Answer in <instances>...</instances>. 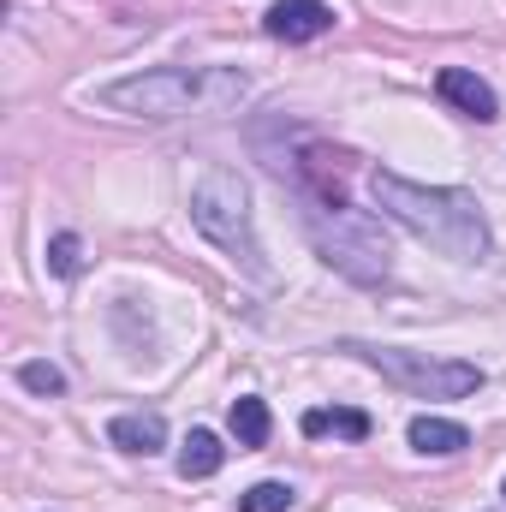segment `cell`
I'll return each instance as SVG.
<instances>
[{
	"mask_svg": "<svg viewBox=\"0 0 506 512\" xmlns=\"http://www.w3.org/2000/svg\"><path fill=\"white\" fill-rule=\"evenodd\" d=\"M298 429H304L310 441H316V435H346V441H364V435H370V417L340 405V411H304V423H298Z\"/></svg>",
	"mask_w": 506,
	"mask_h": 512,
	"instance_id": "obj_11",
	"label": "cell"
},
{
	"mask_svg": "<svg viewBox=\"0 0 506 512\" xmlns=\"http://www.w3.org/2000/svg\"><path fill=\"white\" fill-rule=\"evenodd\" d=\"M108 441L120 447V453H161V441H167V423L155 417V411H131V417H114L108 423Z\"/></svg>",
	"mask_w": 506,
	"mask_h": 512,
	"instance_id": "obj_9",
	"label": "cell"
},
{
	"mask_svg": "<svg viewBox=\"0 0 506 512\" xmlns=\"http://www.w3.org/2000/svg\"><path fill=\"white\" fill-rule=\"evenodd\" d=\"M251 90L245 72L233 66H155L120 84L96 90V108L126 114V120H185V114H227Z\"/></svg>",
	"mask_w": 506,
	"mask_h": 512,
	"instance_id": "obj_2",
	"label": "cell"
},
{
	"mask_svg": "<svg viewBox=\"0 0 506 512\" xmlns=\"http://www.w3.org/2000/svg\"><path fill=\"white\" fill-rule=\"evenodd\" d=\"M48 268H54V274H78V268H84V245H78L72 233H60V239L48 245Z\"/></svg>",
	"mask_w": 506,
	"mask_h": 512,
	"instance_id": "obj_14",
	"label": "cell"
},
{
	"mask_svg": "<svg viewBox=\"0 0 506 512\" xmlns=\"http://www.w3.org/2000/svg\"><path fill=\"white\" fill-rule=\"evenodd\" d=\"M370 197L387 221H399L405 233H417L423 245H435L453 262H483L489 256V221L477 209L471 191H447V185H417L405 173H370Z\"/></svg>",
	"mask_w": 506,
	"mask_h": 512,
	"instance_id": "obj_1",
	"label": "cell"
},
{
	"mask_svg": "<svg viewBox=\"0 0 506 512\" xmlns=\"http://www.w3.org/2000/svg\"><path fill=\"white\" fill-rule=\"evenodd\" d=\"M292 507V489L286 483H256L239 495V512H286Z\"/></svg>",
	"mask_w": 506,
	"mask_h": 512,
	"instance_id": "obj_13",
	"label": "cell"
},
{
	"mask_svg": "<svg viewBox=\"0 0 506 512\" xmlns=\"http://www.w3.org/2000/svg\"><path fill=\"white\" fill-rule=\"evenodd\" d=\"M346 358L381 370L393 387L417 393V399H465L483 387V370L465 358H429V352H405V346H370V340H340Z\"/></svg>",
	"mask_w": 506,
	"mask_h": 512,
	"instance_id": "obj_5",
	"label": "cell"
},
{
	"mask_svg": "<svg viewBox=\"0 0 506 512\" xmlns=\"http://www.w3.org/2000/svg\"><path fill=\"white\" fill-rule=\"evenodd\" d=\"M411 447L417 453H429V459H453V453H465L471 447V429L465 423H453V417H411Z\"/></svg>",
	"mask_w": 506,
	"mask_h": 512,
	"instance_id": "obj_8",
	"label": "cell"
},
{
	"mask_svg": "<svg viewBox=\"0 0 506 512\" xmlns=\"http://www.w3.org/2000/svg\"><path fill=\"white\" fill-rule=\"evenodd\" d=\"M191 221L221 256H233L245 274L268 280V262H262V245H256V227H251V197H245L239 173L209 167L197 179V191H191Z\"/></svg>",
	"mask_w": 506,
	"mask_h": 512,
	"instance_id": "obj_4",
	"label": "cell"
},
{
	"mask_svg": "<svg viewBox=\"0 0 506 512\" xmlns=\"http://www.w3.org/2000/svg\"><path fill=\"white\" fill-rule=\"evenodd\" d=\"M304 227H310V239H316V251L328 268H340L346 280H358V286H381L387 274H393V251H387V239H381L376 215H364V209H352V203H328V197H310L304 203Z\"/></svg>",
	"mask_w": 506,
	"mask_h": 512,
	"instance_id": "obj_3",
	"label": "cell"
},
{
	"mask_svg": "<svg viewBox=\"0 0 506 512\" xmlns=\"http://www.w3.org/2000/svg\"><path fill=\"white\" fill-rule=\"evenodd\" d=\"M18 382L30 387V393H66V376H60L54 364H24V370H18Z\"/></svg>",
	"mask_w": 506,
	"mask_h": 512,
	"instance_id": "obj_15",
	"label": "cell"
},
{
	"mask_svg": "<svg viewBox=\"0 0 506 512\" xmlns=\"http://www.w3.org/2000/svg\"><path fill=\"white\" fill-rule=\"evenodd\" d=\"M435 90H441V102H447V108H459L465 120H495V114H501L495 90H489L477 72H465V66H441Z\"/></svg>",
	"mask_w": 506,
	"mask_h": 512,
	"instance_id": "obj_7",
	"label": "cell"
},
{
	"mask_svg": "<svg viewBox=\"0 0 506 512\" xmlns=\"http://www.w3.org/2000/svg\"><path fill=\"white\" fill-rule=\"evenodd\" d=\"M262 30L280 36V42H310V36L334 30V6H322V0H274L262 12Z\"/></svg>",
	"mask_w": 506,
	"mask_h": 512,
	"instance_id": "obj_6",
	"label": "cell"
},
{
	"mask_svg": "<svg viewBox=\"0 0 506 512\" xmlns=\"http://www.w3.org/2000/svg\"><path fill=\"white\" fill-rule=\"evenodd\" d=\"M268 429H274V417H268V405L262 399H233V435H239V447H262L268 441Z\"/></svg>",
	"mask_w": 506,
	"mask_h": 512,
	"instance_id": "obj_12",
	"label": "cell"
},
{
	"mask_svg": "<svg viewBox=\"0 0 506 512\" xmlns=\"http://www.w3.org/2000/svg\"><path fill=\"white\" fill-rule=\"evenodd\" d=\"M221 465H227V447H221L209 429H191L185 447H179V477H185V483H191V477H215Z\"/></svg>",
	"mask_w": 506,
	"mask_h": 512,
	"instance_id": "obj_10",
	"label": "cell"
}]
</instances>
